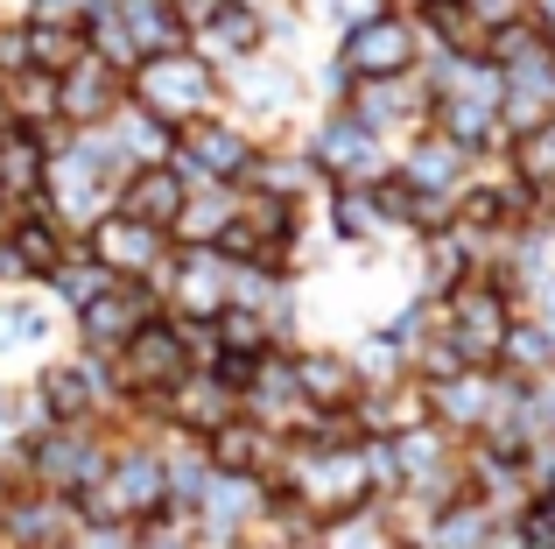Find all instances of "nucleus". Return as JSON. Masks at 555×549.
Returning a JSON list of instances; mask_svg holds the SVG:
<instances>
[{"label": "nucleus", "mask_w": 555, "mask_h": 549, "mask_svg": "<svg viewBox=\"0 0 555 549\" xmlns=\"http://www.w3.org/2000/svg\"><path fill=\"white\" fill-rule=\"evenodd\" d=\"M534 514H542V522L555 528V486H548V494H542V500H534Z\"/></svg>", "instance_id": "43"}, {"label": "nucleus", "mask_w": 555, "mask_h": 549, "mask_svg": "<svg viewBox=\"0 0 555 549\" xmlns=\"http://www.w3.org/2000/svg\"><path fill=\"white\" fill-rule=\"evenodd\" d=\"M232 416H240V387L218 381L211 367H190L177 387L163 395V430H177V437H211V430H225Z\"/></svg>", "instance_id": "21"}, {"label": "nucleus", "mask_w": 555, "mask_h": 549, "mask_svg": "<svg viewBox=\"0 0 555 549\" xmlns=\"http://www.w3.org/2000/svg\"><path fill=\"white\" fill-rule=\"evenodd\" d=\"M317 219L331 226V240H338L345 254H387V247H408L401 226L387 219V205H379L373 183H359V191H324V197H317Z\"/></svg>", "instance_id": "19"}, {"label": "nucleus", "mask_w": 555, "mask_h": 549, "mask_svg": "<svg viewBox=\"0 0 555 549\" xmlns=\"http://www.w3.org/2000/svg\"><path fill=\"white\" fill-rule=\"evenodd\" d=\"M0 120L8 127H28V135H56V78L36 64L8 71L0 78Z\"/></svg>", "instance_id": "32"}, {"label": "nucleus", "mask_w": 555, "mask_h": 549, "mask_svg": "<svg viewBox=\"0 0 555 549\" xmlns=\"http://www.w3.org/2000/svg\"><path fill=\"white\" fill-rule=\"evenodd\" d=\"M0 289H28V268H22V254H14L8 226H0Z\"/></svg>", "instance_id": "41"}, {"label": "nucleus", "mask_w": 555, "mask_h": 549, "mask_svg": "<svg viewBox=\"0 0 555 549\" xmlns=\"http://www.w3.org/2000/svg\"><path fill=\"white\" fill-rule=\"evenodd\" d=\"M8 240H14V254H22L28 282H42V274L78 247V233H64V226H56L42 205H22V212H14V219H8Z\"/></svg>", "instance_id": "33"}, {"label": "nucleus", "mask_w": 555, "mask_h": 549, "mask_svg": "<svg viewBox=\"0 0 555 549\" xmlns=\"http://www.w3.org/2000/svg\"><path fill=\"white\" fill-rule=\"evenodd\" d=\"M22 36H28V64L50 71V78L85 56V28L78 22H22Z\"/></svg>", "instance_id": "37"}, {"label": "nucleus", "mask_w": 555, "mask_h": 549, "mask_svg": "<svg viewBox=\"0 0 555 549\" xmlns=\"http://www.w3.org/2000/svg\"><path fill=\"white\" fill-rule=\"evenodd\" d=\"M28 395H36L42 423H120V381H113L106 353H85V345H64L50 353L36 373H22Z\"/></svg>", "instance_id": "4"}, {"label": "nucleus", "mask_w": 555, "mask_h": 549, "mask_svg": "<svg viewBox=\"0 0 555 549\" xmlns=\"http://www.w3.org/2000/svg\"><path fill=\"white\" fill-rule=\"evenodd\" d=\"M22 22H85V14L99 8V0H8Z\"/></svg>", "instance_id": "39"}, {"label": "nucleus", "mask_w": 555, "mask_h": 549, "mask_svg": "<svg viewBox=\"0 0 555 549\" xmlns=\"http://www.w3.org/2000/svg\"><path fill=\"white\" fill-rule=\"evenodd\" d=\"M56 331H64V310H56L36 282L0 289V367H8V381H22V373H36L50 353H64Z\"/></svg>", "instance_id": "13"}, {"label": "nucleus", "mask_w": 555, "mask_h": 549, "mask_svg": "<svg viewBox=\"0 0 555 549\" xmlns=\"http://www.w3.org/2000/svg\"><path fill=\"white\" fill-rule=\"evenodd\" d=\"M387 549H422V542H387Z\"/></svg>", "instance_id": "44"}, {"label": "nucleus", "mask_w": 555, "mask_h": 549, "mask_svg": "<svg viewBox=\"0 0 555 549\" xmlns=\"http://www.w3.org/2000/svg\"><path fill=\"white\" fill-rule=\"evenodd\" d=\"M393 0H302V14H310L317 36H345V28L373 22V14H387Z\"/></svg>", "instance_id": "38"}, {"label": "nucleus", "mask_w": 555, "mask_h": 549, "mask_svg": "<svg viewBox=\"0 0 555 549\" xmlns=\"http://www.w3.org/2000/svg\"><path fill=\"white\" fill-rule=\"evenodd\" d=\"M240 416L268 423L274 437H302V430L317 423V409L302 401V381H296V345H274V353H260L254 367H246V381H240Z\"/></svg>", "instance_id": "12"}, {"label": "nucleus", "mask_w": 555, "mask_h": 549, "mask_svg": "<svg viewBox=\"0 0 555 549\" xmlns=\"http://www.w3.org/2000/svg\"><path fill=\"white\" fill-rule=\"evenodd\" d=\"M528 22H534V28H542V36L555 42V0H528Z\"/></svg>", "instance_id": "42"}, {"label": "nucleus", "mask_w": 555, "mask_h": 549, "mask_svg": "<svg viewBox=\"0 0 555 549\" xmlns=\"http://www.w3.org/2000/svg\"><path fill=\"white\" fill-rule=\"evenodd\" d=\"M514 317H520V303L500 274H464L457 289L436 296V331L457 353V367H500V345L514 331Z\"/></svg>", "instance_id": "5"}, {"label": "nucleus", "mask_w": 555, "mask_h": 549, "mask_svg": "<svg viewBox=\"0 0 555 549\" xmlns=\"http://www.w3.org/2000/svg\"><path fill=\"white\" fill-rule=\"evenodd\" d=\"M211 339H218V359H240V367H254L260 353H274V345H288L282 331L268 324L260 310H240V303H225V310L211 317ZM211 359V367H218Z\"/></svg>", "instance_id": "36"}, {"label": "nucleus", "mask_w": 555, "mask_h": 549, "mask_svg": "<svg viewBox=\"0 0 555 549\" xmlns=\"http://www.w3.org/2000/svg\"><path fill=\"white\" fill-rule=\"evenodd\" d=\"M190 50L225 78V71L254 64V56L268 50V22H260L254 0H225V8H211L204 22H190Z\"/></svg>", "instance_id": "18"}, {"label": "nucleus", "mask_w": 555, "mask_h": 549, "mask_svg": "<svg viewBox=\"0 0 555 549\" xmlns=\"http://www.w3.org/2000/svg\"><path fill=\"white\" fill-rule=\"evenodd\" d=\"M422 85H429V127H443V135L464 141L472 155L506 149L500 71H492L486 56H422Z\"/></svg>", "instance_id": "2"}, {"label": "nucleus", "mask_w": 555, "mask_h": 549, "mask_svg": "<svg viewBox=\"0 0 555 549\" xmlns=\"http://www.w3.org/2000/svg\"><path fill=\"white\" fill-rule=\"evenodd\" d=\"M155 296H163L169 317L211 324V317L232 303V254H218V247H169L163 274H155Z\"/></svg>", "instance_id": "11"}, {"label": "nucleus", "mask_w": 555, "mask_h": 549, "mask_svg": "<svg viewBox=\"0 0 555 549\" xmlns=\"http://www.w3.org/2000/svg\"><path fill=\"white\" fill-rule=\"evenodd\" d=\"M64 549H134V528H120V522H78Z\"/></svg>", "instance_id": "40"}, {"label": "nucleus", "mask_w": 555, "mask_h": 549, "mask_svg": "<svg viewBox=\"0 0 555 549\" xmlns=\"http://www.w3.org/2000/svg\"><path fill=\"white\" fill-rule=\"evenodd\" d=\"M85 247L106 261V274H120V282H149V289H155V274H163V261H169V247H177V240H169L163 226H149V219L106 212V219L85 233Z\"/></svg>", "instance_id": "17"}, {"label": "nucleus", "mask_w": 555, "mask_h": 549, "mask_svg": "<svg viewBox=\"0 0 555 549\" xmlns=\"http://www.w3.org/2000/svg\"><path fill=\"white\" fill-rule=\"evenodd\" d=\"M296 381H302V401L317 416H338L359 401V373L345 359V345H324V339H302L296 345Z\"/></svg>", "instance_id": "26"}, {"label": "nucleus", "mask_w": 555, "mask_h": 549, "mask_svg": "<svg viewBox=\"0 0 555 549\" xmlns=\"http://www.w3.org/2000/svg\"><path fill=\"white\" fill-rule=\"evenodd\" d=\"M78 522H85L78 500L36 494V486L14 494V500H0V542H8V549H64Z\"/></svg>", "instance_id": "24"}, {"label": "nucleus", "mask_w": 555, "mask_h": 549, "mask_svg": "<svg viewBox=\"0 0 555 549\" xmlns=\"http://www.w3.org/2000/svg\"><path fill=\"white\" fill-rule=\"evenodd\" d=\"M22 458H28V486L36 494L85 500L113 458V430L106 423H42L22 437Z\"/></svg>", "instance_id": "6"}, {"label": "nucleus", "mask_w": 555, "mask_h": 549, "mask_svg": "<svg viewBox=\"0 0 555 549\" xmlns=\"http://www.w3.org/2000/svg\"><path fill=\"white\" fill-rule=\"evenodd\" d=\"M232 212H240V183H190L169 240H177V247H218L225 226H232Z\"/></svg>", "instance_id": "30"}, {"label": "nucleus", "mask_w": 555, "mask_h": 549, "mask_svg": "<svg viewBox=\"0 0 555 549\" xmlns=\"http://www.w3.org/2000/svg\"><path fill=\"white\" fill-rule=\"evenodd\" d=\"M254 149L260 141L246 135L232 113H211V120L177 127V155H169V163H177L190 183H240L246 163H254Z\"/></svg>", "instance_id": "15"}, {"label": "nucleus", "mask_w": 555, "mask_h": 549, "mask_svg": "<svg viewBox=\"0 0 555 549\" xmlns=\"http://www.w3.org/2000/svg\"><path fill=\"white\" fill-rule=\"evenodd\" d=\"M274 494H282L288 508H302L310 522H324V528H338V522H352V514H366L373 500H379L373 465H366V437H352V444L288 437L282 465H274Z\"/></svg>", "instance_id": "1"}, {"label": "nucleus", "mask_w": 555, "mask_h": 549, "mask_svg": "<svg viewBox=\"0 0 555 549\" xmlns=\"http://www.w3.org/2000/svg\"><path fill=\"white\" fill-rule=\"evenodd\" d=\"M127 99L149 106L155 120H169V127H190V120L225 113V78H218V71L183 42V50H163V56H149V64H134Z\"/></svg>", "instance_id": "7"}, {"label": "nucleus", "mask_w": 555, "mask_h": 549, "mask_svg": "<svg viewBox=\"0 0 555 549\" xmlns=\"http://www.w3.org/2000/svg\"><path fill=\"white\" fill-rule=\"evenodd\" d=\"M268 500H274L268 480H246V472H218L211 465L204 486H197V500H190V528H197L204 549H232V542H246L260 528Z\"/></svg>", "instance_id": "10"}, {"label": "nucleus", "mask_w": 555, "mask_h": 549, "mask_svg": "<svg viewBox=\"0 0 555 549\" xmlns=\"http://www.w3.org/2000/svg\"><path fill=\"white\" fill-rule=\"evenodd\" d=\"M302 149H310L324 191H359V183H379L393 169V149H387V141H373L345 106H317L310 127H302Z\"/></svg>", "instance_id": "8"}, {"label": "nucleus", "mask_w": 555, "mask_h": 549, "mask_svg": "<svg viewBox=\"0 0 555 549\" xmlns=\"http://www.w3.org/2000/svg\"><path fill=\"white\" fill-rule=\"evenodd\" d=\"M0 212H8V205H0Z\"/></svg>", "instance_id": "45"}, {"label": "nucleus", "mask_w": 555, "mask_h": 549, "mask_svg": "<svg viewBox=\"0 0 555 549\" xmlns=\"http://www.w3.org/2000/svg\"><path fill=\"white\" fill-rule=\"evenodd\" d=\"M240 191L274 197V205H317V197H324V177H317V163H310L302 141H260L254 163H246V177H240Z\"/></svg>", "instance_id": "22"}, {"label": "nucleus", "mask_w": 555, "mask_h": 549, "mask_svg": "<svg viewBox=\"0 0 555 549\" xmlns=\"http://www.w3.org/2000/svg\"><path fill=\"white\" fill-rule=\"evenodd\" d=\"M85 522H120L141 528L155 514H169V472H163V430H113V458L99 472V486L78 500Z\"/></svg>", "instance_id": "3"}, {"label": "nucleus", "mask_w": 555, "mask_h": 549, "mask_svg": "<svg viewBox=\"0 0 555 549\" xmlns=\"http://www.w3.org/2000/svg\"><path fill=\"white\" fill-rule=\"evenodd\" d=\"M113 22H120L134 64H149V56L183 50V42H190V22H183L177 0H113Z\"/></svg>", "instance_id": "28"}, {"label": "nucleus", "mask_w": 555, "mask_h": 549, "mask_svg": "<svg viewBox=\"0 0 555 549\" xmlns=\"http://www.w3.org/2000/svg\"><path fill=\"white\" fill-rule=\"evenodd\" d=\"M155 310H163V296H155L149 282H113L106 296H92L85 310H70V317H64V339H70V345H85V353H106V359H113L141 324H149Z\"/></svg>", "instance_id": "14"}, {"label": "nucleus", "mask_w": 555, "mask_h": 549, "mask_svg": "<svg viewBox=\"0 0 555 549\" xmlns=\"http://www.w3.org/2000/svg\"><path fill=\"white\" fill-rule=\"evenodd\" d=\"M331 106H345L373 141L401 149V141H415L429 127V85H422V71H408V78H359V85H338Z\"/></svg>", "instance_id": "9"}, {"label": "nucleus", "mask_w": 555, "mask_h": 549, "mask_svg": "<svg viewBox=\"0 0 555 549\" xmlns=\"http://www.w3.org/2000/svg\"><path fill=\"white\" fill-rule=\"evenodd\" d=\"M113 282H120V274H106V261H99V254H92V247H85V240H78V247H70L64 261H56L50 274H42L36 289H42V296H50V303H56V310H64V317H70V310H85V303H92V296H106Z\"/></svg>", "instance_id": "34"}, {"label": "nucleus", "mask_w": 555, "mask_h": 549, "mask_svg": "<svg viewBox=\"0 0 555 549\" xmlns=\"http://www.w3.org/2000/svg\"><path fill=\"white\" fill-rule=\"evenodd\" d=\"M500 155H506V169H514L542 205H555V113H542V120L520 127V135H506Z\"/></svg>", "instance_id": "35"}, {"label": "nucleus", "mask_w": 555, "mask_h": 549, "mask_svg": "<svg viewBox=\"0 0 555 549\" xmlns=\"http://www.w3.org/2000/svg\"><path fill=\"white\" fill-rule=\"evenodd\" d=\"M106 135H113V149L127 155V169H149V163H169V155H177V127L155 120L149 106H134V99H120V106H113Z\"/></svg>", "instance_id": "31"}, {"label": "nucleus", "mask_w": 555, "mask_h": 549, "mask_svg": "<svg viewBox=\"0 0 555 549\" xmlns=\"http://www.w3.org/2000/svg\"><path fill=\"white\" fill-rule=\"evenodd\" d=\"M492 71H500V120H506V135H520V127H534L542 113H555V42L514 56V64H492Z\"/></svg>", "instance_id": "23"}, {"label": "nucleus", "mask_w": 555, "mask_h": 549, "mask_svg": "<svg viewBox=\"0 0 555 549\" xmlns=\"http://www.w3.org/2000/svg\"><path fill=\"white\" fill-rule=\"evenodd\" d=\"M183 197H190V177L177 163H149V169H127V183L113 191V212H127V219H149V226H177V212H183Z\"/></svg>", "instance_id": "27"}, {"label": "nucleus", "mask_w": 555, "mask_h": 549, "mask_svg": "<svg viewBox=\"0 0 555 549\" xmlns=\"http://www.w3.org/2000/svg\"><path fill=\"white\" fill-rule=\"evenodd\" d=\"M120 99H127V71H113L92 50L70 71H56V127H106Z\"/></svg>", "instance_id": "20"}, {"label": "nucleus", "mask_w": 555, "mask_h": 549, "mask_svg": "<svg viewBox=\"0 0 555 549\" xmlns=\"http://www.w3.org/2000/svg\"><path fill=\"white\" fill-rule=\"evenodd\" d=\"M478 163H486V155H472L464 141H450L443 127H422L415 141L393 149V177H401L408 191H422V197H443V205L464 197V183L478 177Z\"/></svg>", "instance_id": "16"}, {"label": "nucleus", "mask_w": 555, "mask_h": 549, "mask_svg": "<svg viewBox=\"0 0 555 549\" xmlns=\"http://www.w3.org/2000/svg\"><path fill=\"white\" fill-rule=\"evenodd\" d=\"M204 451H211L218 472H246V480H268L274 486V465H282L288 437H274V430L254 423V416H232L225 430H211V437H204Z\"/></svg>", "instance_id": "25"}, {"label": "nucleus", "mask_w": 555, "mask_h": 549, "mask_svg": "<svg viewBox=\"0 0 555 549\" xmlns=\"http://www.w3.org/2000/svg\"><path fill=\"white\" fill-rule=\"evenodd\" d=\"M50 177V135H28V127H0V205L22 212L42 197Z\"/></svg>", "instance_id": "29"}]
</instances>
